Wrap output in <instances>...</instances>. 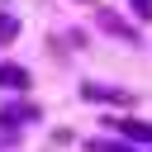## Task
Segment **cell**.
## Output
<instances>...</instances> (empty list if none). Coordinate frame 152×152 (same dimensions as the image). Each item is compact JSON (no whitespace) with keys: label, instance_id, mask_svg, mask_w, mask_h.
<instances>
[{"label":"cell","instance_id":"cell-1","mask_svg":"<svg viewBox=\"0 0 152 152\" xmlns=\"http://www.w3.org/2000/svg\"><path fill=\"white\" fill-rule=\"evenodd\" d=\"M0 86H10V90H24V86H28V71H19V66H0Z\"/></svg>","mask_w":152,"mask_h":152},{"label":"cell","instance_id":"cell-2","mask_svg":"<svg viewBox=\"0 0 152 152\" xmlns=\"http://www.w3.org/2000/svg\"><path fill=\"white\" fill-rule=\"evenodd\" d=\"M19 33V19H10V14H0V43H10Z\"/></svg>","mask_w":152,"mask_h":152},{"label":"cell","instance_id":"cell-3","mask_svg":"<svg viewBox=\"0 0 152 152\" xmlns=\"http://www.w3.org/2000/svg\"><path fill=\"white\" fill-rule=\"evenodd\" d=\"M119 133H128V138H152V128H142V124H133V119L119 124Z\"/></svg>","mask_w":152,"mask_h":152},{"label":"cell","instance_id":"cell-4","mask_svg":"<svg viewBox=\"0 0 152 152\" xmlns=\"http://www.w3.org/2000/svg\"><path fill=\"white\" fill-rule=\"evenodd\" d=\"M133 5H138V14H142V19L152 14V0H133Z\"/></svg>","mask_w":152,"mask_h":152}]
</instances>
